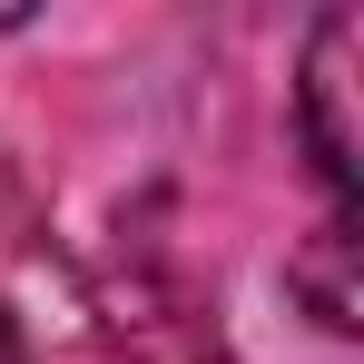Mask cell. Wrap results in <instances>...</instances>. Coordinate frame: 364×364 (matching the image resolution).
Returning a JSON list of instances; mask_svg holds the SVG:
<instances>
[{
    "label": "cell",
    "mask_w": 364,
    "mask_h": 364,
    "mask_svg": "<svg viewBox=\"0 0 364 364\" xmlns=\"http://www.w3.org/2000/svg\"><path fill=\"white\" fill-rule=\"evenodd\" d=\"M345 256H355V227L335 217V227L315 237V256H305V266H296V286H305V296H315V315H325L335 335H355V276H345Z\"/></svg>",
    "instance_id": "cell-2"
},
{
    "label": "cell",
    "mask_w": 364,
    "mask_h": 364,
    "mask_svg": "<svg viewBox=\"0 0 364 364\" xmlns=\"http://www.w3.org/2000/svg\"><path fill=\"white\" fill-rule=\"evenodd\" d=\"M305 138H315V168L335 178V197H355V10L315 20V50H305Z\"/></svg>",
    "instance_id": "cell-1"
},
{
    "label": "cell",
    "mask_w": 364,
    "mask_h": 364,
    "mask_svg": "<svg viewBox=\"0 0 364 364\" xmlns=\"http://www.w3.org/2000/svg\"><path fill=\"white\" fill-rule=\"evenodd\" d=\"M0 364H30V345H20V325H10V305H0Z\"/></svg>",
    "instance_id": "cell-3"
}]
</instances>
